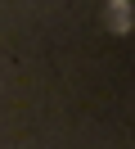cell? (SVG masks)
<instances>
[{
  "label": "cell",
  "instance_id": "obj_1",
  "mask_svg": "<svg viewBox=\"0 0 135 149\" xmlns=\"http://www.w3.org/2000/svg\"><path fill=\"white\" fill-rule=\"evenodd\" d=\"M113 27L126 32V0H113Z\"/></svg>",
  "mask_w": 135,
  "mask_h": 149
}]
</instances>
